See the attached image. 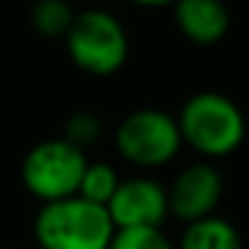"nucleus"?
I'll use <instances>...</instances> for the list:
<instances>
[{"label": "nucleus", "instance_id": "f257e3e1", "mask_svg": "<svg viewBox=\"0 0 249 249\" xmlns=\"http://www.w3.org/2000/svg\"><path fill=\"white\" fill-rule=\"evenodd\" d=\"M174 118L182 147H190L204 161L233 156L247 140V115L236 99L222 91H196Z\"/></svg>", "mask_w": 249, "mask_h": 249}, {"label": "nucleus", "instance_id": "f03ea898", "mask_svg": "<svg viewBox=\"0 0 249 249\" xmlns=\"http://www.w3.org/2000/svg\"><path fill=\"white\" fill-rule=\"evenodd\" d=\"M113 233L107 206L81 196L40 204L33 220V236L40 249H107Z\"/></svg>", "mask_w": 249, "mask_h": 249}, {"label": "nucleus", "instance_id": "7ed1b4c3", "mask_svg": "<svg viewBox=\"0 0 249 249\" xmlns=\"http://www.w3.org/2000/svg\"><path fill=\"white\" fill-rule=\"evenodd\" d=\"M70 62L94 78H110L129 62V33L115 14L89 8L75 14L65 35Z\"/></svg>", "mask_w": 249, "mask_h": 249}, {"label": "nucleus", "instance_id": "20e7f679", "mask_svg": "<svg viewBox=\"0 0 249 249\" xmlns=\"http://www.w3.org/2000/svg\"><path fill=\"white\" fill-rule=\"evenodd\" d=\"M115 150L140 172L169 166L182 150L177 118L158 107L131 110L115 126Z\"/></svg>", "mask_w": 249, "mask_h": 249}, {"label": "nucleus", "instance_id": "39448f33", "mask_svg": "<svg viewBox=\"0 0 249 249\" xmlns=\"http://www.w3.org/2000/svg\"><path fill=\"white\" fill-rule=\"evenodd\" d=\"M89 163L86 150L75 147L65 137L43 140L33 145L22 158L19 179L22 188L40 204L59 201L67 196H78L83 169Z\"/></svg>", "mask_w": 249, "mask_h": 249}, {"label": "nucleus", "instance_id": "423d86ee", "mask_svg": "<svg viewBox=\"0 0 249 249\" xmlns=\"http://www.w3.org/2000/svg\"><path fill=\"white\" fill-rule=\"evenodd\" d=\"M222 193H225V179L217 163L204 158L190 161L166 185L169 217L179 220L182 225L212 217L220 209Z\"/></svg>", "mask_w": 249, "mask_h": 249}, {"label": "nucleus", "instance_id": "0eeeda50", "mask_svg": "<svg viewBox=\"0 0 249 249\" xmlns=\"http://www.w3.org/2000/svg\"><path fill=\"white\" fill-rule=\"evenodd\" d=\"M107 214L115 228H163L169 220L166 185L150 174L121 177L107 201Z\"/></svg>", "mask_w": 249, "mask_h": 249}, {"label": "nucleus", "instance_id": "6e6552de", "mask_svg": "<svg viewBox=\"0 0 249 249\" xmlns=\"http://www.w3.org/2000/svg\"><path fill=\"white\" fill-rule=\"evenodd\" d=\"M179 35L193 46H217L231 33V8L225 0H177L172 6Z\"/></svg>", "mask_w": 249, "mask_h": 249}, {"label": "nucleus", "instance_id": "1a4fd4ad", "mask_svg": "<svg viewBox=\"0 0 249 249\" xmlns=\"http://www.w3.org/2000/svg\"><path fill=\"white\" fill-rule=\"evenodd\" d=\"M177 249H247L244 236L228 217L212 214L182 225Z\"/></svg>", "mask_w": 249, "mask_h": 249}, {"label": "nucleus", "instance_id": "9d476101", "mask_svg": "<svg viewBox=\"0 0 249 249\" xmlns=\"http://www.w3.org/2000/svg\"><path fill=\"white\" fill-rule=\"evenodd\" d=\"M75 11L67 0H35L30 8V24L43 38H65Z\"/></svg>", "mask_w": 249, "mask_h": 249}, {"label": "nucleus", "instance_id": "9b49d317", "mask_svg": "<svg viewBox=\"0 0 249 249\" xmlns=\"http://www.w3.org/2000/svg\"><path fill=\"white\" fill-rule=\"evenodd\" d=\"M121 182V174L115 172L113 163L107 161H89L83 169L81 185H78V196L91 204H102L107 206V201L113 198L115 188Z\"/></svg>", "mask_w": 249, "mask_h": 249}, {"label": "nucleus", "instance_id": "f8f14e48", "mask_svg": "<svg viewBox=\"0 0 249 249\" xmlns=\"http://www.w3.org/2000/svg\"><path fill=\"white\" fill-rule=\"evenodd\" d=\"M107 249H177L163 228H115Z\"/></svg>", "mask_w": 249, "mask_h": 249}, {"label": "nucleus", "instance_id": "ddd939ff", "mask_svg": "<svg viewBox=\"0 0 249 249\" xmlns=\"http://www.w3.org/2000/svg\"><path fill=\"white\" fill-rule=\"evenodd\" d=\"M62 137H65L67 142H72L75 147L86 150L89 145H94V142L102 137V121H99V115L89 113V110H78V113H72L70 118L65 121Z\"/></svg>", "mask_w": 249, "mask_h": 249}, {"label": "nucleus", "instance_id": "4468645a", "mask_svg": "<svg viewBox=\"0 0 249 249\" xmlns=\"http://www.w3.org/2000/svg\"><path fill=\"white\" fill-rule=\"evenodd\" d=\"M129 3H134L140 8H172L177 0H129Z\"/></svg>", "mask_w": 249, "mask_h": 249}, {"label": "nucleus", "instance_id": "2eb2a0df", "mask_svg": "<svg viewBox=\"0 0 249 249\" xmlns=\"http://www.w3.org/2000/svg\"><path fill=\"white\" fill-rule=\"evenodd\" d=\"M0 249H19V247H6V244H3V247H0Z\"/></svg>", "mask_w": 249, "mask_h": 249}]
</instances>
